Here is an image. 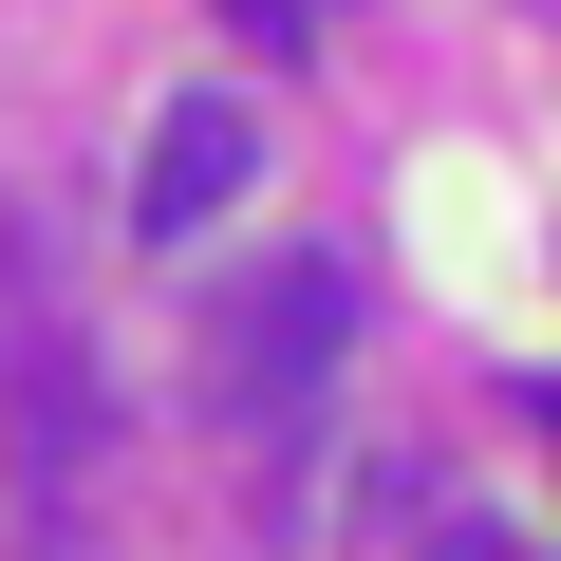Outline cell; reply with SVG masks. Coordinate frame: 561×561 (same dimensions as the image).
<instances>
[{
    "mask_svg": "<svg viewBox=\"0 0 561 561\" xmlns=\"http://www.w3.org/2000/svg\"><path fill=\"white\" fill-rule=\"evenodd\" d=\"M524 412H542V431H561V375H542V393H524Z\"/></svg>",
    "mask_w": 561,
    "mask_h": 561,
    "instance_id": "5b68a950",
    "label": "cell"
},
{
    "mask_svg": "<svg viewBox=\"0 0 561 561\" xmlns=\"http://www.w3.org/2000/svg\"><path fill=\"white\" fill-rule=\"evenodd\" d=\"M337 356H356V262H337V243L262 262L243 300L206 319V393H225V431H262V449L319 412V375H337Z\"/></svg>",
    "mask_w": 561,
    "mask_h": 561,
    "instance_id": "6da1fadb",
    "label": "cell"
},
{
    "mask_svg": "<svg viewBox=\"0 0 561 561\" xmlns=\"http://www.w3.org/2000/svg\"><path fill=\"white\" fill-rule=\"evenodd\" d=\"M431 561H542V542H505V524H431Z\"/></svg>",
    "mask_w": 561,
    "mask_h": 561,
    "instance_id": "277c9868",
    "label": "cell"
},
{
    "mask_svg": "<svg viewBox=\"0 0 561 561\" xmlns=\"http://www.w3.org/2000/svg\"><path fill=\"white\" fill-rule=\"evenodd\" d=\"M225 20H243V57H300V38L337 20V0H225Z\"/></svg>",
    "mask_w": 561,
    "mask_h": 561,
    "instance_id": "3957f363",
    "label": "cell"
},
{
    "mask_svg": "<svg viewBox=\"0 0 561 561\" xmlns=\"http://www.w3.org/2000/svg\"><path fill=\"white\" fill-rule=\"evenodd\" d=\"M243 187H262L243 94H169V113H150V169H131V243H206Z\"/></svg>",
    "mask_w": 561,
    "mask_h": 561,
    "instance_id": "7a4b0ae2",
    "label": "cell"
}]
</instances>
